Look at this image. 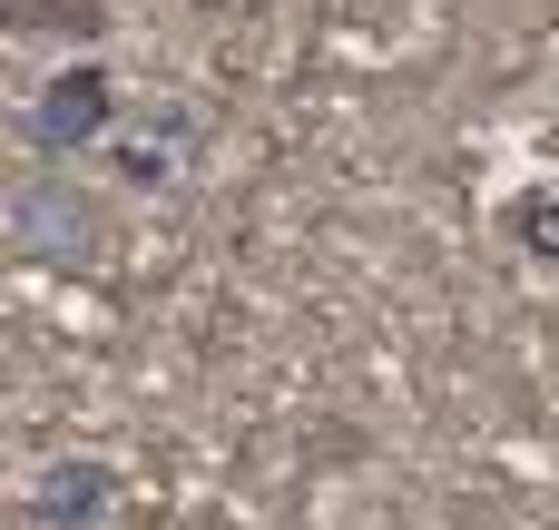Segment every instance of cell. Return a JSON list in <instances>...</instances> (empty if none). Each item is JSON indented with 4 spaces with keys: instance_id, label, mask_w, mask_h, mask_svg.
Wrapping results in <instances>:
<instances>
[{
    "instance_id": "cell-1",
    "label": "cell",
    "mask_w": 559,
    "mask_h": 530,
    "mask_svg": "<svg viewBox=\"0 0 559 530\" xmlns=\"http://www.w3.org/2000/svg\"><path fill=\"white\" fill-rule=\"evenodd\" d=\"M98 236H108V216H98V197L69 187V177H29V187L10 197V256H20V266L79 275V266H98Z\"/></svg>"
},
{
    "instance_id": "cell-2",
    "label": "cell",
    "mask_w": 559,
    "mask_h": 530,
    "mask_svg": "<svg viewBox=\"0 0 559 530\" xmlns=\"http://www.w3.org/2000/svg\"><path fill=\"white\" fill-rule=\"evenodd\" d=\"M108 128H118V79H108L98 59H69V69L20 108V138H29L39 157H69V148L108 138Z\"/></svg>"
},
{
    "instance_id": "cell-3",
    "label": "cell",
    "mask_w": 559,
    "mask_h": 530,
    "mask_svg": "<svg viewBox=\"0 0 559 530\" xmlns=\"http://www.w3.org/2000/svg\"><path fill=\"white\" fill-rule=\"evenodd\" d=\"M108 157H118V177H128V187L177 197V187H187V167L206 157V128H197L187 108H147V118H138V128L108 148Z\"/></svg>"
},
{
    "instance_id": "cell-4",
    "label": "cell",
    "mask_w": 559,
    "mask_h": 530,
    "mask_svg": "<svg viewBox=\"0 0 559 530\" xmlns=\"http://www.w3.org/2000/svg\"><path fill=\"white\" fill-rule=\"evenodd\" d=\"M118 511V472L108 462H49L20 502V530H98Z\"/></svg>"
},
{
    "instance_id": "cell-5",
    "label": "cell",
    "mask_w": 559,
    "mask_h": 530,
    "mask_svg": "<svg viewBox=\"0 0 559 530\" xmlns=\"http://www.w3.org/2000/svg\"><path fill=\"white\" fill-rule=\"evenodd\" d=\"M0 30L20 39H108V0H0Z\"/></svg>"
},
{
    "instance_id": "cell-6",
    "label": "cell",
    "mask_w": 559,
    "mask_h": 530,
    "mask_svg": "<svg viewBox=\"0 0 559 530\" xmlns=\"http://www.w3.org/2000/svg\"><path fill=\"white\" fill-rule=\"evenodd\" d=\"M511 236H521L531 266H559V187H531V197L511 207Z\"/></svg>"
}]
</instances>
